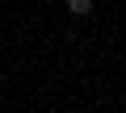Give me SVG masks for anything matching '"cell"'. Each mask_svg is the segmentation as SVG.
<instances>
[{"instance_id":"6da1fadb","label":"cell","mask_w":126,"mask_h":113,"mask_svg":"<svg viewBox=\"0 0 126 113\" xmlns=\"http://www.w3.org/2000/svg\"><path fill=\"white\" fill-rule=\"evenodd\" d=\"M93 4H97V0H67V13H72V17H88Z\"/></svg>"}]
</instances>
